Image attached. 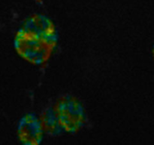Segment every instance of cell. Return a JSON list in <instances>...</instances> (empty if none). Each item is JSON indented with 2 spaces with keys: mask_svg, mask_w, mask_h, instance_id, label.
I'll list each match as a JSON object with an SVG mask.
<instances>
[{
  "mask_svg": "<svg viewBox=\"0 0 154 145\" xmlns=\"http://www.w3.org/2000/svg\"><path fill=\"white\" fill-rule=\"evenodd\" d=\"M56 42L57 33L52 22L43 15H35L17 32L15 47L26 60L40 64L49 57Z\"/></svg>",
  "mask_w": 154,
  "mask_h": 145,
  "instance_id": "6da1fadb",
  "label": "cell"
},
{
  "mask_svg": "<svg viewBox=\"0 0 154 145\" xmlns=\"http://www.w3.org/2000/svg\"><path fill=\"white\" fill-rule=\"evenodd\" d=\"M57 113L63 128L69 132L78 131L84 122L82 107L72 98H65L60 101L57 106Z\"/></svg>",
  "mask_w": 154,
  "mask_h": 145,
  "instance_id": "7a4b0ae2",
  "label": "cell"
},
{
  "mask_svg": "<svg viewBox=\"0 0 154 145\" xmlns=\"http://www.w3.org/2000/svg\"><path fill=\"white\" fill-rule=\"evenodd\" d=\"M43 128L41 122L32 114L24 116L18 125V134L26 144H37L42 137Z\"/></svg>",
  "mask_w": 154,
  "mask_h": 145,
  "instance_id": "3957f363",
  "label": "cell"
},
{
  "mask_svg": "<svg viewBox=\"0 0 154 145\" xmlns=\"http://www.w3.org/2000/svg\"><path fill=\"white\" fill-rule=\"evenodd\" d=\"M43 130L51 135H58L63 130L57 111L49 107L42 115L41 119Z\"/></svg>",
  "mask_w": 154,
  "mask_h": 145,
  "instance_id": "277c9868",
  "label": "cell"
}]
</instances>
